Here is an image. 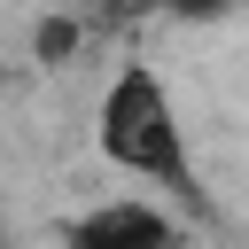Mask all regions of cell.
Wrapping results in <instances>:
<instances>
[{
  "instance_id": "3",
  "label": "cell",
  "mask_w": 249,
  "mask_h": 249,
  "mask_svg": "<svg viewBox=\"0 0 249 249\" xmlns=\"http://www.w3.org/2000/svg\"><path fill=\"white\" fill-rule=\"evenodd\" d=\"M70 47H78V23H62V16H47V23H39V62H62Z\"/></svg>"
},
{
  "instance_id": "1",
  "label": "cell",
  "mask_w": 249,
  "mask_h": 249,
  "mask_svg": "<svg viewBox=\"0 0 249 249\" xmlns=\"http://www.w3.org/2000/svg\"><path fill=\"white\" fill-rule=\"evenodd\" d=\"M93 148H101L109 171L148 179V187H163V195H187V187H195L187 117H179V93L163 86L156 62L109 70V86H101V101H93Z\"/></svg>"
},
{
  "instance_id": "2",
  "label": "cell",
  "mask_w": 249,
  "mask_h": 249,
  "mask_svg": "<svg viewBox=\"0 0 249 249\" xmlns=\"http://www.w3.org/2000/svg\"><path fill=\"white\" fill-rule=\"evenodd\" d=\"M171 233H179V218L156 210L148 195H109V202H93L86 218H70V241H78V249H156V241H171Z\"/></svg>"
},
{
  "instance_id": "4",
  "label": "cell",
  "mask_w": 249,
  "mask_h": 249,
  "mask_svg": "<svg viewBox=\"0 0 249 249\" xmlns=\"http://www.w3.org/2000/svg\"><path fill=\"white\" fill-rule=\"evenodd\" d=\"M171 8H179V16H218L226 0H171Z\"/></svg>"
}]
</instances>
